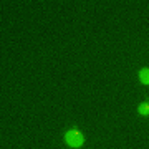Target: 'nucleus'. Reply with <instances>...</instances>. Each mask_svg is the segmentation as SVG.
Segmentation results:
<instances>
[{
    "label": "nucleus",
    "mask_w": 149,
    "mask_h": 149,
    "mask_svg": "<svg viewBox=\"0 0 149 149\" xmlns=\"http://www.w3.org/2000/svg\"><path fill=\"white\" fill-rule=\"evenodd\" d=\"M65 139H66V144L71 146V148H80L85 143V138L78 129H70L68 133L65 134Z\"/></svg>",
    "instance_id": "obj_1"
},
{
    "label": "nucleus",
    "mask_w": 149,
    "mask_h": 149,
    "mask_svg": "<svg viewBox=\"0 0 149 149\" xmlns=\"http://www.w3.org/2000/svg\"><path fill=\"white\" fill-rule=\"evenodd\" d=\"M139 113H141L143 116H148L149 114V103H143V104L139 106Z\"/></svg>",
    "instance_id": "obj_3"
},
{
    "label": "nucleus",
    "mask_w": 149,
    "mask_h": 149,
    "mask_svg": "<svg viewBox=\"0 0 149 149\" xmlns=\"http://www.w3.org/2000/svg\"><path fill=\"white\" fill-rule=\"evenodd\" d=\"M139 80L143 85H149V68H143L139 71Z\"/></svg>",
    "instance_id": "obj_2"
}]
</instances>
